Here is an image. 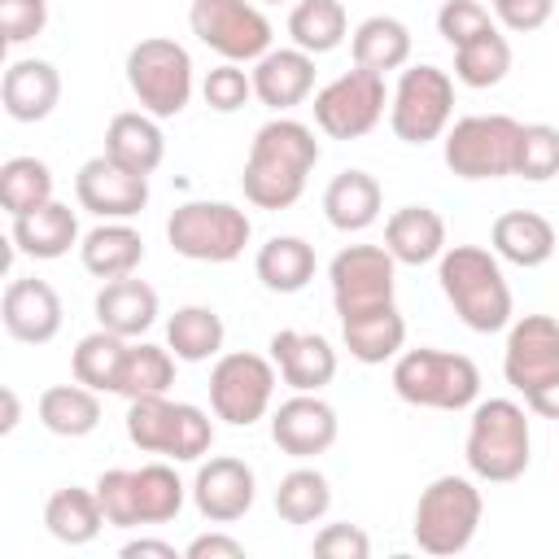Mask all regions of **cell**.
Instances as JSON below:
<instances>
[{
	"label": "cell",
	"mask_w": 559,
	"mask_h": 559,
	"mask_svg": "<svg viewBox=\"0 0 559 559\" xmlns=\"http://www.w3.org/2000/svg\"><path fill=\"white\" fill-rule=\"evenodd\" d=\"M319 162V140L297 118H271L258 127L245 157V201L258 210H288L306 192V179Z\"/></svg>",
	"instance_id": "cell-1"
},
{
	"label": "cell",
	"mask_w": 559,
	"mask_h": 559,
	"mask_svg": "<svg viewBox=\"0 0 559 559\" xmlns=\"http://www.w3.org/2000/svg\"><path fill=\"white\" fill-rule=\"evenodd\" d=\"M437 280L454 314L472 332H502L511 323V288L498 266V253L480 245H450L437 258Z\"/></svg>",
	"instance_id": "cell-2"
},
{
	"label": "cell",
	"mask_w": 559,
	"mask_h": 559,
	"mask_svg": "<svg viewBox=\"0 0 559 559\" xmlns=\"http://www.w3.org/2000/svg\"><path fill=\"white\" fill-rule=\"evenodd\" d=\"M463 459H467L472 476H480V480H493V485L520 480L533 459V432H528L524 406L511 397L476 402L467 441H463Z\"/></svg>",
	"instance_id": "cell-3"
},
{
	"label": "cell",
	"mask_w": 559,
	"mask_h": 559,
	"mask_svg": "<svg viewBox=\"0 0 559 559\" xmlns=\"http://www.w3.org/2000/svg\"><path fill=\"white\" fill-rule=\"evenodd\" d=\"M393 393L424 411H467L480 397V367L450 349H402L393 358Z\"/></svg>",
	"instance_id": "cell-4"
},
{
	"label": "cell",
	"mask_w": 559,
	"mask_h": 559,
	"mask_svg": "<svg viewBox=\"0 0 559 559\" xmlns=\"http://www.w3.org/2000/svg\"><path fill=\"white\" fill-rule=\"evenodd\" d=\"M127 437L144 454H166L175 463H197L214 445V424L201 406L170 402L166 393H157V397H135L127 406Z\"/></svg>",
	"instance_id": "cell-5"
},
{
	"label": "cell",
	"mask_w": 559,
	"mask_h": 559,
	"mask_svg": "<svg viewBox=\"0 0 559 559\" xmlns=\"http://www.w3.org/2000/svg\"><path fill=\"white\" fill-rule=\"evenodd\" d=\"M480 515H485V498L467 476H437L415 502V524H411L415 546L424 555L450 559L472 546Z\"/></svg>",
	"instance_id": "cell-6"
},
{
	"label": "cell",
	"mask_w": 559,
	"mask_h": 559,
	"mask_svg": "<svg viewBox=\"0 0 559 559\" xmlns=\"http://www.w3.org/2000/svg\"><path fill=\"white\" fill-rule=\"evenodd\" d=\"M253 236V223L231 201H183L166 218V240L188 262H236Z\"/></svg>",
	"instance_id": "cell-7"
},
{
	"label": "cell",
	"mask_w": 559,
	"mask_h": 559,
	"mask_svg": "<svg viewBox=\"0 0 559 559\" xmlns=\"http://www.w3.org/2000/svg\"><path fill=\"white\" fill-rule=\"evenodd\" d=\"M127 83L144 114L179 118L192 100V57L166 35H148L127 52Z\"/></svg>",
	"instance_id": "cell-8"
},
{
	"label": "cell",
	"mask_w": 559,
	"mask_h": 559,
	"mask_svg": "<svg viewBox=\"0 0 559 559\" xmlns=\"http://www.w3.org/2000/svg\"><path fill=\"white\" fill-rule=\"evenodd\" d=\"M520 127L511 114H467L445 131V166L459 179H502L515 175Z\"/></svg>",
	"instance_id": "cell-9"
},
{
	"label": "cell",
	"mask_w": 559,
	"mask_h": 559,
	"mask_svg": "<svg viewBox=\"0 0 559 559\" xmlns=\"http://www.w3.org/2000/svg\"><path fill=\"white\" fill-rule=\"evenodd\" d=\"M454 114V79L441 66H406L393 100H389V127L402 144H428L437 135H445Z\"/></svg>",
	"instance_id": "cell-10"
},
{
	"label": "cell",
	"mask_w": 559,
	"mask_h": 559,
	"mask_svg": "<svg viewBox=\"0 0 559 559\" xmlns=\"http://www.w3.org/2000/svg\"><path fill=\"white\" fill-rule=\"evenodd\" d=\"M192 35L223 61H258L271 52V22L253 0H192Z\"/></svg>",
	"instance_id": "cell-11"
},
{
	"label": "cell",
	"mask_w": 559,
	"mask_h": 559,
	"mask_svg": "<svg viewBox=\"0 0 559 559\" xmlns=\"http://www.w3.org/2000/svg\"><path fill=\"white\" fill-rule=\"evenodd\" d=\"M275 397V362L249 349L223 354L210 371V406L223 424L249 428L271 411Z\"/></svg>",
	"instance_id": "cell-12"
},
{
	"label": "cell",
	"mask_w": 559,
	"mask_h": 559,
	"mask_svg": "<svg viewBox=\"0 0 559 559\" xmlns=\"http://www.w3.org/2000/svg\"><path fill=\"white\" fill-rule=\"evenodd\" d=\"M384 105H389L384 74L354 66L314 92V127L332 140H358L384 118Z\"/></svg>",
	"instance_id": "cell-13"
},
{
	"label": "cell",
	"mask_w": 559,
	"mask_h": 559,
	"mask_svg": "<svg viewBox=\"0 0 559 559\" xmlns=\"http://www.w3.org/2000/svg\"><path fill=\"white\" fill-rule=\"evenodd\" d=\"M397 258L384 245H345L332 262H328V280H332V306L336 314H358V310H376L393 301V275Z\"/></svg>",
	"instance_id": "cell-14"
},
{
	"label": "cell",
	"mask_w": 559,
	"mask_h": 559,
	"mask_svg": "<svg viewBox=\"0 0 559 559\" xmlns=\"http://www.w3.org/2000/svg\"><path fill=\"white\" fill-rule=\"evenodd\" d=\"M502 376L515 393H537L559 380V319L555 314H524L507 332Z\"/></svg>",
	"instance_id": "cell-15"
},
{
	"label": "cell",
	"mask_w": 559,
	"mask_h": 559,
	"mask_svg": "<svg viewBox=\"0 0 559 559\" xmlns=\"http://www.w3.org/2000/svg\"><path fill=\"white\" fill-rule=\"evenodd\" d=\"M74 197L96 218H135L148 205V175L127 170L109 153L87 157L74 175Z\"/></svg>",
	"instance_id": "cell-16"
},
{
	"label": "cell",
	"mask_w": 559,
	"mask_h": 559,
	"mask_svg": "<svg viewBox=\"0 0 559 559\" xmlns=\"http://www.w3.org/2000/svg\"><path fill=\"white\" fill-rule=\"evenodd\" d=\"M341 419L319 393H293L271 415V441L293 459H314L336 445Z\"/></svg>",
	"instance_id": "cell-17"
},
{
	"label": "cell",
	"mask_w": 559,
	"mask_h": 559,
	"mask_svg": "<svg viewBox=\"0 0 559 559\" xmlns=\"http://www.w3.org/2000/svg\"><path fill=\"white\" fill-rule=\"evenodd\" d=\"M253 493H258V480H253V467L245 459L218 454V459H210V463L197 467L192 502H197V511L210 524H236V520H245L249 507H253Z\"/></svg>",
	"instance_id": "cell-18"
},
{
	"label": "cell",
	"mask_w": 559,
	"mask_h": 559,
	"mask_svg": "<svg viewBox=\"0 0 559 559\" xmlns=\"http://www.w3.org/2000/svg\"><path fill=\"white\" fill-rule=\"evenodd\" d=\"M0 319H4V332L22 345H48L57 332H61V297L48 280H9L4 297H0Z\"/></svg>",
	"instance_id": "cell-19"
},
{
	"label": "cell",
	"mask_w": 559,
	"mask_h": 559,
	"mask_svg": "<svg viewBox=\"0 0 559 559\" xmlns=\"http://www.w3.org/2000/svg\"><path fill=\"white\" fill-rule=\"evenodd\" d=\"M271 362L280 367V380L297 393H319L336 380V349L319 332L280 328L271 336Z\"/></svg>",
	"instance_id": "cell-20"
},
{
	"label": "cell",
	"mask_w": 559,
	"mask_h": 559,
	"mask_svg": "<svg viewBox=\"0 0 559 559\" xmlns=\"http://www.w3.org/2000/svg\"><path fill=\"white\" fill-rule=\"evenodd\" d=\"M249 74H253V96L275 114L297 109L314 92V57L301 48H271L266 57L253 61Z\"/></svg>",
	"instance_id": "cell-21"
},
{
	"label": "cell",
	"mask_w": 559,
	"mask_h": 559,
	"mask_svg": "<svg viewBox=\"0 0 559 559\" xmlns=\"http://www.w3.org/2000/svg\"><path fill=\"white\" fill-rule=\"evenodd\" d=\"M0 100L13 122H44L61 100V74L44 57H22L0 79Z\"/></svg>",
	"instance_id": "cell-22"
},
{
	"label": "cell",
	"mask_w": 559,
	"mask_h": 559,
	"mask_svg": "<svg viewBox=\"0 0 559 559\" xmlns=\"http://www.w3.org/2000/svg\"><path fill=\"white\" fill-rule=\"evenodd\" d=\"M489 245H493V253L502 262L533 271V266H542V262L555 258L559 236H555V223L546 214H537V210H507V214L493 218Z\"/></svg>",
	"instance_id": "cell-23"
},
{
	"label": "cell",
	"mask_w": 559,
	"mask_h": 559,
	"mask_svg": "<svg viewBox=\"0 0 559 559\" xmlns=\"http://www.w3.org/2000/svg\"><path fill=\"white\" fill-rule=\"evenodd\" d=\"M79 258H83L87 275L122 280V275H135V266L144 262V236L127 218H105L100 227H92L79 240Z\"/></svg>",
	"instance_id": "cell-24"
},
{
	"label": "cell",
	"mask_w": 559,
	"mask_h": 559,
	"mask_svg": "<svg viewBox=\"0 0 559 559\" xmlns=\"http://www.w3.org/2000/svg\"><path fill=\"white\" fill-rule=\"evenodd\" d=\"M384 249L402 266H424L445 253V218L428 205H402L384 223Z\"/></svg>",
	"instance_id": "cell-25"
},
{
	"label": "cell",
	"mask_w": 559,
	"mask_h": 559,
	"mask_svg": "<svg viewBox=\"0 0 559 559\" xmlns=\"http://www.w3.org/2000/svg\"><path fill=\"white\" fill-rule=\"evenodd\" d=\"M341 341L349 349V358L367 362V367H380L389 358L402 354L406 345V319L397 314V306H376V310H358V314H345L341 319Z\"/></svg>",
	"instance_id": "cell-26"
},
{
	"label": "cell",
	"mask_w": 559,
	"mask_h": 559,
	"mask_svg": "<svg viewBox=\"0 0 559 559\" xmlns=\"http://www.w3.org/2000/svg\"><path fill=\"white\" fill-rule=\"evenodd\" d=\"M96 319H100V328H109L127 341L144 336L157 323V288L135 280V275L105 280L100 293H96Z\"/></svg>",
	"instance_id": "cell-27"
},
{
	"label": "cell",
	"mask_w": 559,
	"mask_h": 559,
	"mask_svg": "<svg viewBox=\"0 0 559 559\" xmlns=\"http://www.w3.org/2000/svg\"><path fill=\"white\" fill-rule=\"evenodd\" d=\"M13 245H17V253H26L35 262H57L79 245V218L70 205L48 201V205L13 218Z\"/></svg>",
	"instance_id": "cell-28"
},
{
	"label": "cell",
	"mask_w": 559,
	"mask_h": 559,
	"mask_svg": "<svg viewBox=\"0 0 559 559\" xmlns=\"http://www.w3.org/2000/svg\"><path fill=\"white\" fill-rule=\"evenodd\" d=\"M105 153L114 162H122L127 170H140V175H153L166 157V135L157 127L153 114L144 109H127V114H114L109 127H105Z\"/></svg>",
	"instance_id": "cell-29"
},
{
	"label": "cell",
	"mask_w": 559,
	"mask_h": 559,
	"mask_svg": "<svg viewBox=\"0 0 559 559\" xmlns=\"http://www.w3.org/2000/svg\"><path fill=\"white\" fill-rule=\"evenodd\" d=\"M384 192L380 179L367 170H341L323 192V214L336 231H367L380 218Z\"/></svg>",
	"instance_id": "cell-30"
},
{
	"label": "cell",
	"mask_w": 559,
	"mask_h": 559,
	"mask_svg": "<svg viewBox=\"0 0 559 559\" xmlns=\"http://www.w3.org/2000/svg\"><path fill=\"white\" fill-rule=\"evenodd\" d=\"M349 52H354V66L376 70V74L406 70V61H411V31H406V22H397L389 13H376V17L354 26Z\"/></svg>",
	"instance_id": "cell-31"
},
{
	"label": "cell",
	"mask_w": 559,
	"mask_h": 559,
	"mask_svg": "<svg viewBox=\"0 0 559 559\" xmlns=\"http://www.w3.org/2000/svg\"><path fill=\"white\" fill-rule=\"evenodd\" d=\"M253 271L271 293H301L314 280V245L301 236H271L258 249Z\"/></svg>",
	"instance_id": "cell-32"
},
{
	"label": "cell",
	"mask_w": 559,
	"mask_h": 559,
	"mask_svg": "<svg viewBox=\"0 0 559 559\" xmlns=\"http://www.w3.org/2000/svg\"><path fill=\"white\" fill-rule=\"evenodd\" d=\"M44 524H48V533H52L57 542H66V546H87V542H96V533H100L109 520H105V511H100L96 489L66 485V489H57V493L48 498Z\"/></svg>",
	"instance_id": "cell-33"
},
{
	"label": "cell",
	"mask_w": 559,
	"mask_h": 559,
	"mask_svg": "<svg viewBox=\"0 0 559 559\" xmlns=\"http://www.w3.org/2000/svg\"><path fill=\"white\" fill-rule=\"evenodd\" d=\"M39 424L52 437H87L100 424V397L87 384H52L39 393Z\"/></svg>",
	"instance_id": "cell-34"
},
{
	"label": "cell",
	"mask_w": 559,
	"mask_h": 559,
	"mask_svg": "<svg viewBox=\"0 0 559 559\" xmlns=\"http://www.w3.org/2000/svg\"><path fill=\"white\" fill-rule=\"evenodd\" d=\"M223 319L214 306H179L166 323V345L179 362H210L223 349Z\"/></svg>",
	"instance_id": "cell-35"
},
{
	"label": "cell",
	"mask_w": 559,
	"mask_h": 559,
	"mask_svg": "<svg viewBox=\"0 0 559 559\" xmlns=\"http://www.w3.org/2000/svg\"><path fill=\"white\" fill-rule=\"evenodd\" d=\"M345 31H349V17H345L341 0H297L293 13H288L293 48H301L310 57H323V52L341 48Z\"/></svg>",
	"instance_id": "cell-36"
},
{
	"label": "cell",
	"mask_w": 559,
	"mask_h": 559,
	"mask_svg": "<svg viewBox=\"0 0 559 559\" xmlns=\"http://www.w3.org/2000/svg\"><path fill=\"white\" fill-rule=\"evenodd\" d=\"M175 362L179 358L170 354V345H148V341L127 345V358H122V371H118V389L114 393H122L127 402L157 397V393H166L175 384Z\"/></svg>",
	"instance_id": "cell-37"
},
{
	"label": "cell",
	"mask_w": 559,
	"mask_h": 559,
	"mask_svg": "<svg viewBox=\"0 0 559 559\" xmlns=\"http://www.w3.org/2000/svg\"><path fill=\"white\" fill-rule=\"evenodd\" d=\"M122 358H127V336L100 328V332H87V336L74 345L70 371H74L79 384H87V389H96V393H114V389H118Z\"/></svg>",
	"instance_id": "cell-38"
},
{
	"label": "cell",
	"mask_w": 559,
	"mask_h": 559,
	"mask_svg": "<svg viewBox=\"0 0 559 559\" xmlns=\"http://www.w3.org/2000/svg\"><path fill=\"white\" fill-rule=\"evenodd\" d=\"M52 201V170L39 157H9L0 166V205L9 218H22Z\"/></svg>",
	"instance_id": "cell-39"
},
{
	"label": "cell",
	"mask_w": 559,
	"mask_h": 559,
	"mask_svg": "<svg viewBox=\"0 0 559 559\" xmlns=\"http://www.w3.org/2000/svg\"><path fill=\"white\" fill-rule=\"evenodd\" d=\"M332 507V485L319 467H293L275 485V511L284 524H314Z\"/></svg>",
	"instance_id": "cell-40"
},
{
	"label": "cell",
	"mask_w": 559,
	"mask_h": 559,
	"mask_svg": "<svg viewBox=\"0 0 559 559\" xmlns=\"http://www.w3.org/2000/svg\"><path fill=\"white\" fill-rule=\"evenodd\" d=\"M507 70H511V44H507V35H498V26L476 35L472 44L454 48V79L463 87H476V92L498 87L507 79Z\"/></svg>",
	"instance_id": "cell-41"
},
{
	"label": "cell",
	"mask_w": 559,
	"mask_h": 559,
	"mask_svg": "<svg viewBox=\"0 0 559 559\" xmlns=\"http://www.w3.org/2000/svg\"><path fill=\"white\" fill-rule=\"evenodd\" d=\"M183 480L170 463H144L135 467V498H140V524H166L183 511Z\"/></svg>",
	"instance_id": "cell-42"
},
{
	"label": "cell",
	"mask_w": 559,
	"mask_h": 559,
	"mask_svg": "<svg viewBox=\"0 0 559 559\" xmlns=\"http://www.w3.org/2000/svg\"><path fill=\"white\" fill-rule=\"evenodd\" d=\"M515 175L528 179V183H546V179L559 175V127H550V122H528V127H520Z\"/></svg>",
	"instance_id": "cell-43"
},
{
	"label": "cell",
	"mask_w": 559,
	"mask_h": 559,
	"mask_svg": "<svg viewBox=\"0 0 559 559\" xmlns=\"http://www.w3.org/2000/svg\"><path fill=\"white\" fill-rule=\"evenodd\" d=\"M96 498H100V511L114 528H135L140 524V498H135V472L131 467H109L96 476Z\"/></svg>",
	"instance_id": "cell-44"
},
{
	"label": "cell",
	"mask_w": 559,
	"mask_h": 559,
	"mask_svg": "<svg viewBox=\"0 0 559 559\" xmlns=\"http://www.w3.org/2000/svg\"><path fill=\"white\" fill-rule=\"evenodd\" d=\"M485 31H493V17H489V9L480 0H445L437 9V35L450 48H463Z\"/></svg>",
	"instance_id": "cell-45"
},
{
	"label": "cell",
	"mask_w": 559,
	"mask_h": 559,
	"mask_svg": "<svg viewBox=\"0 0 559 559\" xmlns=\"http://www.w3.org/2000/svg\"><path fill=\"white\" fill-rule=\"evenodd\" d=\"M201 96H205V105H210L214 114H236V109L249 105V96H253V74H245L240 61H223V66H214V70L205 74Z\"/></svg>",
	"instance_id": "cell-46"
},
{
	"label": "cell",
	"mask_w": 559,
	"mask_h": 559,
	"mask_svg": "<svg viewBox=\"0 0 559 559\" xmlns=\"http://www.w3.org/2000/svg\"><path fill=\"white\" fill-rule=\"evenodd\" d=\"M48 26V0H0V39L9 48L35 39Z\"/></svg>",
	"instance_id": "cell-47"
},
{
	"label": "cell",
	"mask_w": 559,
	"mask_h": 559,
	"mask_svg": "<svg viewBox=\"0 0 559 559\" xmlns=\"http://www.w3.org/2000/svg\"><path fill=\"white\" fill-rule=\"evenodd\" d=\"M314 555L323 559H367L371 555V537L358 524H323L314 533Z\"/></svg>",
	"instance_id": "cell-48"
},
{
	"label": "cell",
	"mask_w": 559,
	"mask_h": 559,
	"mask_svg": "<svg viewBox=\"0 0 559 559\" xmlns=\"http://www.w3.org/2000/svg\"><path fill=\"white\" fill-rule=\"evenodd\" d=\"M489 13H493L507 31L528 35V31H537V26H546V22H550L555 0H489Z\"/></svg>",
	"instance_id": "cell-49"
},
{
	"label": "cell",
	"mask_w": 559,
	"mask_h": 559,
	"mask_svg": "<svg viewBox=\"0 0 559 559\" xmlns=\"http://www.w3.org/2000/svg\"><path fill=\"white\" fill-rule=\"evenodd\" d=\"M183 555L188 559H245V542H236L227 533H201V537L188 542Z\"/></svg>",
	"instance_id": "cell-50"
},
{
	"label": "cell",
	"mask_w": 559,
	"mask_h": 559,
	"mask_svg": "<svg viewBox=\"0 0 559 559\" xmlns=\"http://www.w3.org/2000/svg\"><path fill=\"white\" fill-rule=\"evenodd\" d=\"M524 402H528V411H533V415H542V419H555V424H559V380H555V384H546V389H537V393H528Z\"/></svg>",
	"instance_id": "cell-51"
},
{
	"label": "cell",
	"mask_w": 559,
	"mask_h": 559,
	"mask_svg": "<svg viewBox=\"0 0 559 559\" xmlns=\"http://www.w3.org/2000/svg\"><path fill=\"white\" fill-rule=\"evenodd\" d=\"M140 555H157V559H175V546L170 542H157V537H135L122 546V559H140Z\"/></svg>",
	"instance_id": "cell-52"
},
{
	"label": "cell",
	"mask_w": 559,
	"mask_h": 559,
	"mask_svg": "<svg viewBox=\"0 0 559 559\" xmlns=\"http://www.w3.org/2000/svg\"><path fill=\"white\" fill-rule=\"evenodd\" d=\"M0 402H4V419H0V432L9 437V432L17 428V415H22V406H17V393H13V389H0Z\"/></svg>",
	"instance_id": "cell-53"
},
{
	"label": "cell",
	"mask_w": 559,
	"mask_h": 559,
	"mask_svg": "<svg viewBox=\"0 0 559 559\" xmlns=\"http://www.w3.org/2000/svg\"><path fill=\"white\" fill-rule=\"evenodd\" d=\"M262 4H284V0H262Z\"/></svg>",
	"instance_id": "cell-54"
}]
</instances>
